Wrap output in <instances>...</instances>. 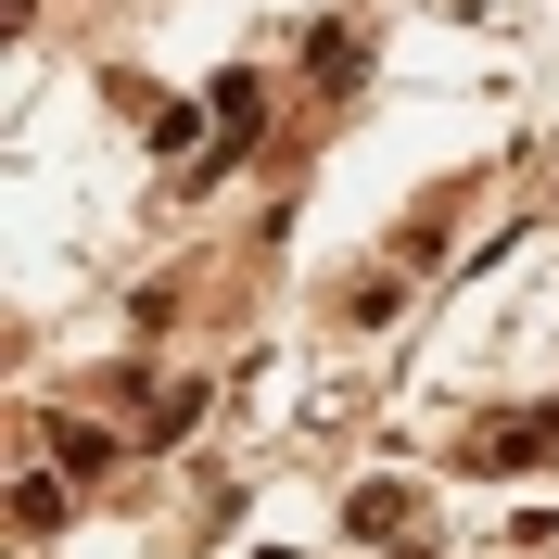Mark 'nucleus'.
Segmentation results:
<instances>
[{
	"instance_id": "1",
	"label": "nucleus",
	"mask_w": 559,
	"mask_h": 559,
	"mask_svg": "<svg viewBox=\"0 0 559 559\" xmlns=\"http://www.w3.org/2000/svg\"><path fill=\"white\" fill-rule=\"evenodd\" d=\"M547 445H559V407H534V419H484V432L457 445V471H534Z\"/></svg>"
},
{
	"instance_id": "2",
	"label": "nucleus",
	"mask_w": 559,
	"mask_h": 559,
	"mask_svg": "<svg viewBox=\"0 0 559 559\" xmlns=\"http://www.w3.org/2000/svg\"><path fill=\"white\" fill-rule=\"evenodd\" d=\"M51 457H64L76 484H103V471H115V432H76V419H51Z\"/></svg>"
},
{
	"instance_id": "3",
	"label": "nucleus",
	"mask_w": 559,
	"mask_h": 559,
	"mask_svg": "<svg viewBox=\"0 0 559 559\" xmlns=\"http://www.w3.org/2000/svg\"><path fill=\"white\" fill-rule=\"evenodd\" d=\"M13 522H26V534L64 522V471H26V484H13Z\"/></svg>"
},
{
	"instance_id": "4",
	"label": "nucleus",
	"mask_w": 559,
	"mask_h": 559,
	"mask_svg": "<svg viewBox=\"0 0 559 559\" xmlns=\"http://www.w3.org/2000/svg\"><path fill=\"white\" fill-rule=\"evenodd\" d=\"M344 522H356V534H394V522H407V496H394V484H356Z\"/></svg>"
},
{
	"instance_id": "5",
	"label": "nucleus",
	"mask_w": 559,
	"mask_h": 559,
	"mask_svg": "<svg viewBox=\"0 0 559 559\" xmlns=\"http://www.w3.org/2000/svg\"><path fill=\"white\" fill-rule=\"evenodd\" d=\"M267 559H293V547H267Z\"/></svg>"
}]
</instances>
